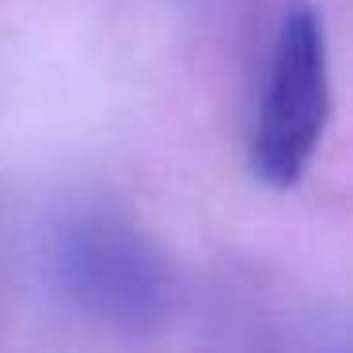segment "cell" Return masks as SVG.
Wrapping results in <instances>:
<instances>
[{
	"label": "cell",
	"mask_w": 353,
	"mask_h": 353,
	"mask_svg": "<svg viewBox=\"0 0 353 353\" xmlns=\"http://www.w3.org/2000/svg\"><path fill=\"white\" fill-rule=\"evenodd\" d=\"M330 118L327 31L312 0H289L274 27L259 103L247 133V168L270 190L307 175Z\"/></svg>",
	"instance_id": "1"
},
{
	"label": "cell",
	"mask_w": 353,
	"mask_h": 353,
	"mask_svg": "<svg viewBox=\"0 0 353 353\" xmlns=\"http://www.w3.org/2000/svg\"><path fill=\"white\" fill-rule=\"evenodd\" d=\"M50 270L80 312L110 327H148L168 304L160 254L130 221L103 209H80L57 224Z\"/></svg>",
	"instance_id": "2"
}]
</instances>
